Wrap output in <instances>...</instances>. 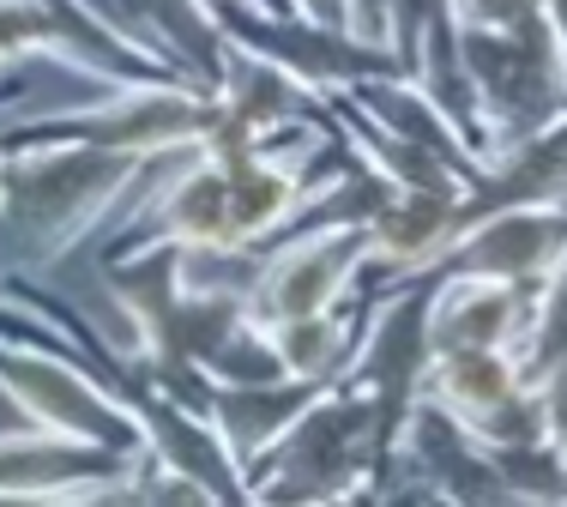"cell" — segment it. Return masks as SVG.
<instances>
[{
	"mask_svg": "<svg viewBox=\"0 0 567 507\" xmlns=\"http://www.w3.org/2000/svg\"><path fill=\"white\" fill-rule=\"evenodd\" d=\"M12 157V182L0 199V272H31L73 254L115 211V199L140 188L152 164L103 152L85 139H0Z\"/></svg>",
	"mask_w": 567,
	"mask_h": 507,
	"instance_id": "cell-1",
	"label": "cell"
},
{
	"mask_svg": "<svg viewBox=\"0 0 567 507\" xmlns=\"http://www.w3.org/2000/svg\"><path fill=\"white\" fill-rule=\"evenodd\" d=\"M399 430L362 386H327L284 442L248 472V501H362L386 496Z\"/></svg>",
	"mask_w": 567,
	"mask_h": 507,
	"instance_id": "cell-2",
	"label": "cell"
},
{
	"mask_svg": "<svg viewBox=\"0 0 567 507\" xmlns=\"http://www.w3.org/2000/svg\"><path fill=\"white\" fill-rule=\"evenodd\" d=\"M458 73L471 85V145L477 157L525 139L567 110V55L544 7L502 31H458Z\"/></svg>",
	"mask_w": 567,
	"mask_h": 507,
	"instance_id": "cell-3",
	"label": "cell"
},
{
	"mask_svg": "<svg viewBox=\"0 0 567 507\" xmlns=\"http://www.w3.org/2000/svg\"><path fill=\"white\" fill-rule=\"evenodd\" d=\"M0 399L19 411L31 430L66 435V442H85L103 453H145V430L133 417L121 381H110L97 369L91 375L73 356V344L61 351V339H19V332H0Z\"/></svg>",
	"mask_w": 567,
	"mask_h": 507,
	"instance_id": "cell-4",
	"label": "cell"
},
{
	"mask_svg": "<svg viewBox=\"0 0 567 507\" xmlns=\"http://www.w3.org/2000/svg\"><path fill=\"white\" fill-rule=\"evenodd\" d=\"M212 127H218V91L194 79H127L110 85V97L37 115L24 127H7L0 139H85L140 164H169L175 152L206 145Z\"/></svg>",
	"mask_w": 567,
	"mask_h": 507,
	"instance_id": "cell-5",
	"label": "cell"
},
{
	"mask_svg": "<svg viewBox=\"0 0 567 507\" xmlns=\"http://www.w3.org/2000/svg\"><path fill=\"white\" fill-rule=\"evenodd\" d=\"M369 272V224L357 218H296L284 236L254 266V284L241 297V314L254 327L332 309L357 290V278Z\"/></svg>",
	"mask_w": 567,
	"mask_h": 507,
	"instance_id": "cell-6",
	"label": "cell"
},
{
	"mask_svg": "<svg viewBox=\"0 0 567 507\" xmlns=\"http://www.w3.org/2000/svg\"><path fill=\"white\" fill-rule=\"evenodd\" d=\"M561 260H567V199H532V206H495L483 218H471L429 278L471 272L537 290Z\"/></svg>",
	"mask_w": 567,
	"mask_h": 507,
	"instance_id": "cell-7",
	"label": "cell"
},
{
	"mask_svg": "<svg viewBox=\"0 0 567 507\" xmlns=\"http://www.w3.org/2000/svg\"><path fill=\"white\" fill-rule=\"evenodd\" d=\"M127 453H103L66 435L31 430L0 435V501H91L127 496Z\"/></svg>",
	"mask_w": 567,
	"mask_h": 507,
	"instance_id": "cell-8",
	"label": "cell"
},
{
	"mask_svg": "<svg viewBox=\"0 0 567 507\" xmlns=\"http://www.w3.org/2000/svg\"><path fill=\"white\" fill-rule=\"evenodd\" d=\"M458 199L465 194H435V188H386V199L369 218V272H381V284L399 278H429L441 266V254L453 248Z\"/></svg>",
	"mask_w": 567,
	"mask_h": 507,
	"instance_id": "cell-9",
	"label": "cell"
},
{
	"mask_svg": "<svg viewBox=\"0 0 567 507\" xmlns=\"http://www.w3.org/2000/svg\"><path fill=\"white\" fill-rule=\"evenodd\" d=\"M327 393L320 381H290V375H266V381H206V411L218 423L236 472L248 477L254 465L272 453L284 435L302 423V411Z\"/></svg>",
	"mask_w": 567,
	"mask_h": 507,
	"instance_id": "cell-10",
	"label": "cell"
},
{
	"mask_svg": "<svg viewBox=\"0 0 567 507\" xmlns=\"http://www.w3.org/2000/svg\"><path fill=\"white\" fill-rule=\"evenodd\" d=\"M525 302H532V290L502 284V278H471V272L429 278V302H423L429 356L471 351V344H507L513 351L525 327Z\"/></svg>",
	"mask_w": 567,
	"mask_h": 507,
	"instance_id": "cell-11",
	"label": "cell"
},
{
	"mask_svg": "<svg viewBox=\"0 0 567 507\" xmlns=\"http://www.w3.org/2000/svg\"><path fill=\"white\" fill-rule=\"evenodd\" d=\"M532 199H567V110L525 139H507L471 169V188L458 199V224L483 218L495 206H532Z\"/></svg>",
	"mask_w": 567,
	"mask_h": 507,
	"instance_id": "cell-12",
	"label": "cell"
},
{
	"mask_svg": "<svg viewBox=\"0 0 567 507\" xmlns=\"http://www.w3.org/2000/svg\"><path fill=\"white\" fill-rule=\"evenodd\" d=\"M362 320H369V297L362 302H332V309H308L290 320H272L260 327L266 351L278 356V369L290 381H320V386H339L350 356L362 344Z\"/></svg>",
	"mask_w": 567,
	"mask_h": 507,
	"instance_id": "cell-13",
	"label": "cell"
},
{
	"mask_svg": "<svg viewBox=\"0 0 567 507\" xmlns=\"http://www.w3.org/2000/svg\"><path fill=\"white\" fill-rule=\"evenodd\" d=\"M513 386H525V369L507 344H471V351H435L423 369V399L441 411H453L458 423L477 417L483 405L507 399Z\"/></svg>",
	"mask_w": 567,
	"mask_h": 507,
	"instance_id": "cell-14",
	"label": "cell"
},
{
	"mask_svg": "<svg viewBox=\"0 0 567 507\" xmlns=\"http://www.w3.org/2000/svg\"><path fill=\"white\" fill-rule=\"evenodd\" d=\"M561 351H567V260L532 290V302H525V327H519V344H513L525 381H537Z\"/></svg>",
	"mask_w": 567,
	"mask_h": 507,
	"instance_id": "cell-15",
	"label": "cell"
},
{
	"mask_svg": "<svg viewBox=\"0 0 567 507\" xmlns=\"http://www.w3.org/2000/svg\"><path fill=\"white\" fill-rule=\"evenodd\" d=\"M502 465V484L513 501H567V465H561V442H532V447H513L495 453Z\"/></svg>",
	"mask_w": 567,
	"mask_h": 507,
	"instance_id": "cell-16",
	"label": "cell"
},
{
	"mask_svg": "<svg viewBox=\"0 0 567 507\" xmlns=\"http://www.w3.org/2000/svg\"><path fill=\"white\" fill-rule=\"evenodd\" d=\"M537 393H544V411H549V423H556V435H567V351L537 375Z\"/></svg>",
	"mask_w": 567,
	"mask_h": 507,
	"instance_id": "cell-17",
	"label": "cell"
},
{
	"mask_svg": "<svg viewBox=\"0 0 567 507\" xmlns=\"http://www.w3.org/2000/svg\"><path fill=\"white\" fill-rule=\"evenodd\" d=\"M290 12H302V19H315V24H332V31H350V0H290Z\"/></svg>",
	"mask_w": 567,
	"mask_h": 507,
	"instance_id": "cell-18",
	"label": "cell"
},
{
	"mask_svg": "<svg viewBox=\"0 0 567 507\" xmlns=\"http://www.w3.org/2000/svg\"><path fill=\"white\" fill-rule=\"evenodd\" d=\"M537 7H544L549 31H556V43H561V55H567V0H537Z\"/></svg>",
	"mask_w": 567,
	"mask_h": 507,
	"instance_id": "cell-19",
	"label": "cell"
},
{
	"mask_svg": "<svg viewBox=\"0 0 567 507\" xmlns=\"http://www.w3.org/2000/svg\"><path fill=\"white\" fill-rule=\"evenodd\" d=\"M7 182H12V157H7V145H0V199H7Z\"/></svg>",
	"mask_w": 567,
	"mask_h": 507,
	"instance_id": "cell-20",
	"label": "cell"
},
{
	"mask_svg": "<svg viewBox=\"0 0 567 507\" xmlns=\"http://www.w3.org/2000/svg\"><path fill=\"white\" fill-rule=\"evenodd\" d=\"M254 7H266V12H290V0H254Z\"/></svg>",
	"mask_w": 567,
	"mask_h": 507,
	"instance_id": "cell-21",
	"label": "cell"
},
{
	"mask_svg": "<svg viewBox=\"0 0 567 507\" xmlns=\"http://www.w3.org/2000/svg\"><path fill=\"white\" fill-rule=\"evenodd\" d=\"M556 442H561V465H567V435H556Z\"/></svg>",
	"mask_w": 567,
	"mask_h": 507,
	"instance_id": "cell-22",
	"label": "cell"
}]
</instances>
